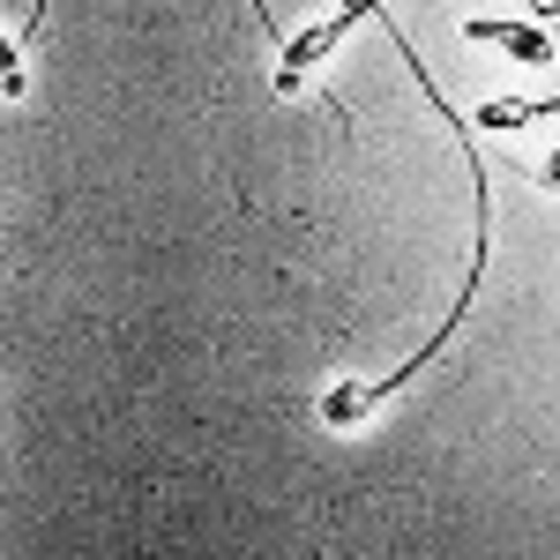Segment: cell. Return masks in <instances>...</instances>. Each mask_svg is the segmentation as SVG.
Wrapping results in <instances>:
<instances>
[{"mask_svg":"<svg viewBox=\"0 0 560 560\" xmlns=\"http://www.w3.org/2000/svg\"><path fill=\"white\" fill-rule=\"evenodd\" d=\"M359 23H382V8L374 0H351V8H337V15H322L314 31H300V38H284V52H277V97H300L306 83H314V68L345 45V31H359Z\"/></svg>","mask_w":560,"mask_h":560,"instance_id":"cell-1","label":"cell"},{"mask_svg":"<svg viewBox=\"0 0 560 560\" xmlns=\"http://www.w3.org/2000/svg\"><path fill=\"white\" fill-rule=\"evenodd\" d=\"M464 38L501 45V52H509V60H523V68H553V52H560L553 31H538V23H516V15H464Z\"/></svg>","mask_w":560,"mask_h":560,"instance_id":"cell-2","label":"cell"},{"mask_svg":"<svg viewBox=\"0 0 560 560\" xmlns=\"http://www.w3.org/2000/svg\"><path fill=\"white\" fill-rule=\"evenodd\" d=\"M0 90H8V105H23V52H15V38H8V83Z\"/></svg>","mask_w":560,"mask_h":560,"instance_id":"cell-4","label":"cell"},{"mask_svg":"<svg viewBox=\"0 0 560 560\" xmlns=\"http://www.w3.org/2000/svg\"><path fill=\"white\" fill-rule=\"evenodd\" d=\"M538 120H560V97H493V105H478V128H493V135L538 128Z\"/></svg>","mask_w":560,"mask_h":560,"instance_id":"cell-3","label":"cell"}]
</instances>
